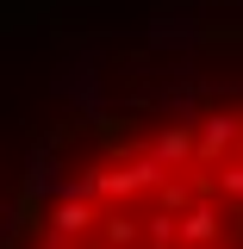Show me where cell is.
<instances>
[{
  "label": "cell",
  "instance_id": "obj_1",
  "mask_svg": "<svg viewBox=\"0 0 243 249\" xmlns=\"http://www.w3.org/2000/svg\"><path fill=\"white\" fill-rule=\"evenodd\" d=\"M13 249H243V88H181L56 131Z\"/></svg>",
  "mask_w": 243,
  "mask_h": 249
}]
</instances>
